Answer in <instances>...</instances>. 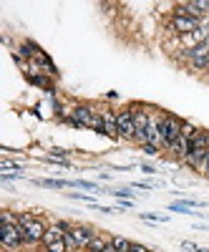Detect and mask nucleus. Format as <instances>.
<instances>
[{"mask_svg":"<svg viewBox=\"0 0 209 252\" xmlns=\"http://www.w3.org/2000/svg\"><path fill=\"white\" fill-rule=\"evenodd\" d=\"M68 232L73 235V240H76V245H78V250H89V245H91V240L96 237V232L91 227H83V224H73Z\"/></svg>","mask_w":209,"mask_h":252,"instance_id":"39448f33","label":"nucleus"},{"mask_svg":"<svg viewBox=\"0 0 209 252\" xmlns=\"http://www.w3.org/2000/svg\"><path fill=\"white\" fill-rule=\"evenodd\" d=\"M18 224L26 229V245H35V242H43V235H46V224L40 217H35L33 212H23L18 215Z\"/></svg>","mask_w":209,"mask_h":252,"instance_id":"f03ea898","label":"nucleus"},{"mask_svg":"<svg viewBox=\"0 0 209 252\" xmlns=\"http://www.w3.org/2000/svg\"><path fill=\"white\" fill-rule=\"evenodd\" d=\"M63 242H66L68 252H76V250H78V245H76V240H73V235H71V232H66V235H63Z\"/></svg>","mask_w":209,"mask_h":252,"instance_id":"4468645a","label":"nucleus"},{"mask_svg":"<svg viewBox=\"0 0 209 252\" xmlns=\"http://www.w3.org/2000/svg\"><path fill=\"white\" fill-rule=\"evenodd\" d=\"M38 184L48 187V189H63V187H68V182H63V179H38Z\"/></svg>","mask_w":209,"mask_h":252,"instance_id":"1a4fd4ad","label":"nucleus"},{"mask_svg":"<svg viewBox=\"0 0 209 252\" xmlns=\"http://www.w3.org/2000/svg\"><path fill=\"white\" fill-rule=\"evenodd\" d=\"M71 229V224H66V222H58V224H51L48 229H46V235H43V247L46 245H51V242H58V240H63V235Z\"/></svg>","mask_w":209,"mask_h":252,"instance_id":"0eeeda50","label":"nucleus"},{"mask_svg":"<svg viewBox=\"0 0 209 252\" xmlns=\"http://www.w3.org/2000/svg\"><path fill=\"white\" fill-rule=\"evenodd\" d=\"M68 197H71V199H81V202H89V204H96V202H93V197H86V194H78V192H71Z\"/></svg>","mask_w":209,"mask_h":252,"instance_id":"dca6fc26","label":"nucleus"},{"mask_svg":"<svg viewBox=\"0 0 209 252\" xmlns=\"http://www.w3.org/2000/svg\"><path fill=\"white\" fill-rule=\"evenodd\" d=\"M141 220H151V222H166V217H161V215H141Z\"/></svg>","mask_w":209,"mask_h":252,"instance_id":"a211bd4d","label":"nucleus"},{"mask_svg":"<svg viewBox=\"0 0 209 252\" xmlns=\"http://www.w3.org/2000/svg\"><path fill=\"white\" fill-rule=\"evenodd\" d=\"M101 119H103V136H109V139H121L119 134V124H116V114L109 111V109H103L101 111Z\"/></svg>","mask_w":209,"mask_h":252,"instance_id":"423d86ee","label":"nucleus"},{"mask_svg":"<svg viewBox=\"0 0 209 252\" xmlns=\"http://www.w3.org/2000/svg\"><path fill=\"white\" fill-rule=\"evenodd\" d=\"M207 73H209V71H207Z\"/></svg>","mask_w":209,"mask_h":252,"instance_id":"393cba45","label":"nucleus"},{"mask_svg":"<svg viewBox=\"0 0 209 252\" xmlns=\"http://www.w3.org/2000/svg\"><path fill=\"white\" fill-rule=\"evenodd\" d=\"M129 252H151V250H146L144 245H136V242H131V250Z\"/></svg>","mask_w":209,"mask_h":252,"instance_id":"aec40b11","label":"nucleus"},{"mask_svg":"<svg viewBox=\"0 0 209 252\" xmlns=\"http://www.w3.org/2000/svg\"><path fill=\"white\" fill-rule=\"evenodd\" d=\"M199 174H202V177H209V152H207V157H204V161H202V166H199Z\"/></svg>","mask_w":209,"mask_h":252,"instance_id":"2eb2a0df","label":"nucleus"},{"mask_svg":"<svg viewBox=\"0 0 209 252\" xmlns=\"http://www.w3.org/2000/svg\"><path fill=\"white\" fill-rule=\"evenodd\" d=\"M197 252H209V250H204V247H199V250H197Z\"/></svg>","mask_w":209,"mask_h":252,"instance_id":"5701e85b","label":"nucleus"},{"mask_svg":"<svg viewBox=\"0 0 209 252\" xmlns=\"http://www.w3.org/2000/svg\"><path fill=\"white\" fill-rule=\"evenodd\" d=\"M116 124H119V134H121V139H126V141H134V139H136V124H134L131 109H121V111H116Z\"/></svg>","mask_w":209,"mask_h":252,"instance_id":"20e7f679","label":"nucleus"},{"mask_svg":"<svg viewBox=\"0 0 209 252\" xmlns=\"http://www.w3.org/2000/svg\"><path fill=\"white\" fill-rule=\"evenodd\" d=\"M0 242H3V247L8 250H18L26 245V229L20 224H8L3 222V227H0Z\"/></svg>","mask_w":209,"mask_h":252,"instance_id":"7ed1b4c3","label":"nucleus"},{"mask_svg":"<svg viewBox=\"0 0 209 252\" xmlns=\"http://www.w3.org/2000/svg\"><path fill=\"white\" fill-rule=\"evenodd\" d=\"M141 172H144V174H156V169H154L151 164H141Z\"/></svg>","mask_w":209,"mask_h":252,"instance_id":"412c9836","label":"nucleus"},{"mask_svg":"<svg viewBox=\"0 0 209 252\" xmlns=\"http://www.w3.org/2000/svg\"><path fill=\"white\" fill-rule=\"evenodd\" d=\"M181 250H186V252H197L199 247H197L194 242H186V240H184V242H181Z\"/></svg>","mask_w":209,"mask_h":252,"instance_id":"6ab92c4d","label":"nucleus"},{"mask_svg":"<svg viewBox=\"0 0 209 252\" xmlns=\"http://www.w3.org/2000/svg\"><path fill=\"white\" fill-rule=\"evenodd\" d=\"M114 197H119V199H134V192L131 189H116V192H111Z\"/></svg>","mask_w":209,"mask_h":252,"instance_id":"ddd939ff","label":"nucleus"},{"mask_svg":"<svg viewBox=\"0 0 209 252\" xmlns=\"http://www.w3.org/2000/svg\"><path fill=\"white\" fill-rule=\"evenodd\" d=\"M86 252H89V250H86Z\"/></svg>","mask_w":209,"mask_h":252,"instance_id":"b1692460","label":"nucleus"},{"mask_svg":"<svg viewBox=\"0 0 209 252\" xmlns=\"http://www.w3.org/2000/svg\"><path fill=\"white\" fill-rule=\"evenodd\" d=\"M68 187H81V189H96V184L93 182H86V179H76V182H68Z\"/></svg>","mask_w":209,"mask_h":252,"instance_id":"9b49d317","label":"nucleus"},{"mask_svg":"<svg viewBox=\"0 0 209 252\" xmlns=\"http://www.w3.org/2000/svg\"><path fill=\"white\" fill-rule=\"evenodd\" d=\"M181 126H184V121H181V119H177L174 114H161V119H159L161 149H169V146L181 136Z\"/></svg>","mask_w":209,"mask_h":252,"instance_id":"f257e3e1","label":"nucleus"},{"mask_svg":"<svg viewBox=\"0 0 209 252\" xmlns=\"http://www.w3.org/2000/svg\"><path fill=\"white\" fill-rule=\"evenodd\" d=\"M141 152H144L146 157H156V154H159V146H154V144H141Z\"/></svg>","mask_w":209,"mask_h":252,"instance_id":"f8f14e48","label":"nucleus"},{"mask_svg":"<svg viewBox=\"0 0 209 252\" xmlns=\"http://www.w3.org/2000/svg\"><path fill=\"white\" fill-rule=\"evenodd\" d=\"M46 252H68V247H66V242H63V240H58V242L46 245Z\"/></svg>","mask_w":209,"mask_h":252,"instance_id":"9d476101","label":"nucleus"},{"mask_svg":"<svg viewBox=\"0 0 209 252\" xmlns=\"http://www.w3.org/2000/svg\"><path fill=\"white\" fill-rule=\"evenodd\" d=\"M3 182H13V179H23V172H13V174H3Z\"/></svg>","mask_w":209,"mask_h":252,"instance_id":"f3484780","label":"nucleus"},{"mask_svg":"<svg viewBox=\"0 0 209 252\" xmlns=\"http://www.w3.org/2000/svg\"><path fill=\"white\" fill-rule=\"evenodd\" d=\"M0 166H3V169H13V166H18V164H15V161H10V159H5Z\"/></svg>","mask_w":209,"mask_h":252,"instance_id":"4be33fe9","label":"nucleus"},{"mask_svg":"<svg viewBox=\"0 0 209 252\" xmlns=\"http://www.w3.org/2000/svg\"><path fill=\"white\" fill-rule=\"evenodd\" d=\"M109 242H111V237L98 235V232H96V237H93V240H91V245H89V252H103Z\"/></svg>","mask_w":209,"mask_h":252,"instance_id":"6e6552de","label":"nucleus"}]
</instances>
